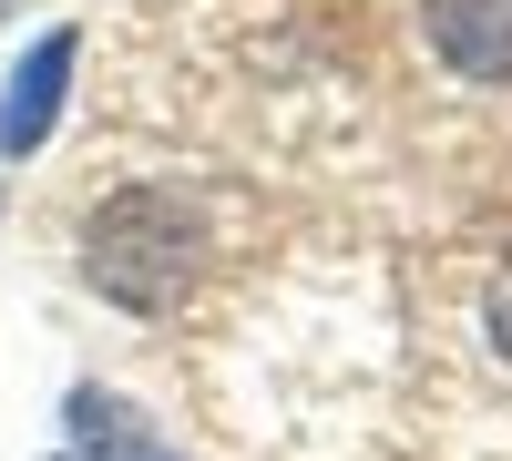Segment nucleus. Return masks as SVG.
<instances>
[{"instance_id": "3", "label": "nucleus", "mask_w": 512, "mask_h": 461, "mask_svg": "<svg viewBox=\"0 0 512 461\" xmlns=\"http://www.w3.org/2000/svg\"><path fill=\"white\" fill-rule=\"evenodd\" d=\"M431 52L472 82H512V0H420Z\"/></svg>"}, {"instance_id": "2", "label": "nucleus", "mask_w": 512, "mask_h": 461, "mask_svg": "<svg viewBox=\"0 0 512 461\" xmlns=\"http://www.w3.org/2000/svg\"><path fill=\"white\" fill-rule=\"evenodd\" d=\"M72 62H82V31H41V41H31V62L11 72V93H0V154H31L41 134H52Z\"/></svg>"}, {"instance_id": "5", "label": "nucleus", "mask_w": 512, "mask_h": 461, "mask_svg": "<svg viewBox=\"0 0 512 461\" xmlns=\"http://www.w3.org/2000/svg\"><path fill=\"white\" fill-rule=\"evenodd\" d=\"M492 339L512 349V267H502V287H492Z\"/></svg>"}, {"instance_id": "1", "label": "nucleus", "mask_w": 512, "mask_h": 461, "mask_svg": "<svg viewBox=\"0 0 512 461\" xmlns=\"http://www.w3.org/2000/svg\"><path fill=\"white\" fill-rule=\"evenodd\" d=\"M82 267H93V287L123 298V308H175L185 277H195V205L175 185L113 195L93 216V236H82Z\"/></svg>"}, {"instance_id": "4", "label": "nucleus", "mask_w": 512, "mask_h": 461, "mask_svg": "<svg viewBox=\"0 0 512 461\" xmlns=\"http://www.w3.org/2000/svg\"><path fill=\"white\" fill-rule=\"evenodd\" d=\"M72 431H82V451H93V461H175V451H154L144 421H134L123 400H103V390H82V400H72Z\"/></svg>"}]
</instances>
